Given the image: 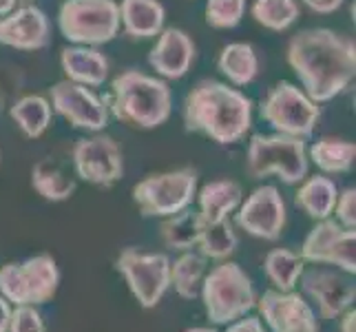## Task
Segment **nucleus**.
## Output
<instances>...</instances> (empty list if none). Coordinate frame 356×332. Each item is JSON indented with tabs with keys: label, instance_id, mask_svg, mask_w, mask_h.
<instances>
[{
	"label": "nucleus",
	"instance_id": "1",
	"mask_svg": "<svg viewBox=\"0 0 356 332\" xmlns=\"http://www.w3.org/2000/svg\"><path fill=\"white\" fill-rule=\"evenodd\" d=\"M286 60L314 104L348 89L356 73V45L332 29H303L288 42Z\"/></svg>",
	"mask_w": 356,
	"mask_h": 332
},
{
	"label": "nucleus",
	"instance_id": "2",
	"mask_svg": "<svg viewBox=\"0 0 356 332\" xmlns=\"http://www.w3.org/2000/svg\"><path fill=\"white\" fill-rule=\"evenodd\" d=\"M184 127L217 144H237L252 127V100L217 80H200L184 100Z\"/></svg>",
	"mask_w": 356,
	"mask_h": 332
},
{
	"label": "nucleus",
	"instance_id": "3",
	"mask_svg": "<svg viewBox=\"0 0 356 332\" xmlns=\"http://www.w3.org/2000/svg\"><path fill=\"white\" fill-rule=\"evenodd\" d=\"M104 104L122 125L149 131L162 127L170 118L173 93L162 78L131 69L120 73L111 82V91L104 95Z\"/></svg>",
	"mask_w": 356,
	"mask_h": 332
},
{
	"label": "nucleus",
	"instance_id": "4",
	"mask_svg": "<svg viewBox=\"0 0 356 332\" xmlns=\"http://www.w3.org/2000/svg\"><path fill=\"white\" fill-rule=\"evenodd\" d=\"M200 297L204 310L213 324L228 326L237 319L245 317L257 303V294L250 277L235 262L215 266L204 277Z\"/></svg>",
	"mask_w": 356,
	"mask_h": 332
},
{
	"label": "nucleus",
	"instance_id": "5",
	"mask_svg": "<svg viewBox=\"0 0 356 332\" xmlns=\"http://www.w3.org/2000/svg\"><path fill=\"white\" fill-rule=\"evenodd\" d=\"M245 173L252 180L277 175L286 184H299L308 177V149L305 142L290 135H252L248 144Z\"/></svg>",
	"mask_w": 356,
	"mask_h": 332
},
{
	"label": "nucleus",
	"instance_id": "6",
	"mask_svg": "<svg viewBox=\"0 0 356 332\" xmlns=\"http://www.w3.org/2000/svg\"><path fill=\"white\" fill-rule=\"evenodd\" d=\"M58 27L69 42L97 47L120 33V5L115 0H65Z\"/></svg>",
	"mask_w": 356,
	"mask_h": 332
},
{
	"label": "nucleus",
	"instance_id": "7",
	"mask_svg": "<svg viewBox=\"0 0 356 332\" xmlns=\"http://www.w3.org/2000/svg\"><path fill=\"white\" fill-rule=\"evenodd\" d=\"M60 270L51 255H35L22 264L0 268V294L14 306H40L54 299Z\"/></svg>",
	"mask_w": 356,
	"mask_h": 332
},
{
	"label": "nucleus",
	"instance_id": "8",
	"mask_svg": "<svg viewBox=\"0 0 356 332\" xmlns=\"http://www.w3.org/2000/svg\"><path fill=\"white\" fill-rule=\"evenodd\" d=\"M197 195V171L186 166L149 175L133 187V202L144 217H170L188 208Z\"/></svg>",
	"mask_w": 356,
	"mask_h": 332
},
{
	"label": "nucleus",
	"instance_id": "9",
	"mask_svg": "<svg viewBox=\"0 0 356 332\" xmlns=\"http://www.w3.org/2000/svg\"><path fill=\"white\" fill-rule=\"evenodd\" d=\"M318 116H321L318 104H314L299 87L290 82L275 84L261 102V118L277 133L290 135V138H310Z\"/></svg>",
	"mask_w": 356,
	"mask_h": 332
},
{
	"label": "nucleus",
	"instance_id": "10",
	"mask_svg": "<svg viewBox=\"0 0 356 332\" xmlns=\"http://www.w3.org/2000/svg\"><path fill=\"white\" fill-rule=\"evenodd\" d=\"M118 270L129 284L135 301L146 310L155 308L170 286V260L164 253L124 248L118 257Z\"/></svg>",
	"mask_w": 356,
	"mask_h": 332
},
{
	"label": "nucleus",
	"instance_id": "11",
	"mask_svg": "<svg viewBox=\"0 0 356 332\" xmlns=\"http://www.w3.org/2000/svg\"><path fill=\"white\" fill-rule=\"evenodd\" d=\"M301 260L310 264L334 266L356 275V232L339 226L334 219H321L301 246Z\"/></svg>",
	"mask_w": 356,
	"mask_h": 332
},
{
	"label": "nucleus",
	"instance_id": "12",
	"mask_svg": "<svg viewBox=\"0 0 356 332\" xmlns=\"http://www.w3.org/2000/svg\"><path fill=\"white\" fill-rule=\"evenodd\" d=\"M71 157L78 177L95 187H113L124 175V155L111 135L78 140Z\"/></svg>",
	"mask_w": 356,
	"mask_h": 332
},
{
	"label": "nucleus",
	"instance_id": "13",
	"mask_svg": "<svg viewBox=\"0 0 356 332\" xmlns=\"http://www.w3.org/2000/svg\"><path fill=\"white\" fill-rule=\"evenodd\" d=\"M235 221L252 237L277 242L286 228V202L277 187L266 184L254 189L248 200L239 204Z\"/></svg>",
	"mask_w": 356,
	"mask_h": 332
},
{
	"label": "nucleus",
	"instance_id": "14",
	"mask_svg": "<svg viewBox=\"0 0 356 332\" xmlns=\"http://www.w3.org/2000/svg\"><path fill=\"white\" fill-rule=\"evenodd\" d=\"M51 109L63 116L71 127L102 131L108 125V109L104 100H100L84 84L60 80L51 87Z\"/></svg>",
	"mask_w": 356,
	"mask_h": 332
},
{
	"label": "nucleus",
	"instance_id": "15",
	"mask_svg": "<svg viewBox=\"0 0 356 332\" xmlns=\"http://www.w3.org/2000/svg\"><path fill=\"white\" fill-rule=\"evenodd\" d=\"M301 284L305 294L316 301L318 315L323 319H339L356 299V286L352 275L343 270L310 268L301 273Z\"/></svg>",
	"mask_w": 356,
	"mask_h": 332
},
{
	"label": "nucleus",
	"instance_id": "16",
	"mask_svg": "<svg viewBox=\"0 0 356 332\" xmlns=\"http://www.w3.org/2000/svg\"><path fill=\"white\" fill-rule=\"evenodd\" d=\"M254 306L259 308L270 332H318L312 306L299 292L266 290Z\"/></svg>",
	"mask_w": 356,
	"mask_h": 332
},
{
	"label": "nucleus",
	"instance_id": "17",
	"mask_svg": "<svg viewBox=\"0 0 356 332\" xmlns=\"http://www.w3.org/2000/svg\"><path fill=\"white\" fill-rule=\"evenodd\" d=\"M49 40H51L49 18L35 5H22L0 18V45L20 52H38L49 45Z\"/></svg>",
	"mask_w": 356,
	"mask_h": 332
},
{
	"label": "nucleus",
	"instance_id": "18",
	"mask_svg": "<svg viewBox=\"0 0 356 332\" xmlns=\"http://www.w3.org/2000/svg\"><path fill=\"white\" fill-rule=\"evenodd\" d=\"M195 63V42L193 38L177 27L159 31V38L149 54V65L157 76L166 80H179L191 71Z\"/></svg>",
	"mask_w": 356,
	"mask_h": 332
},
{
	"label": "nucleus",
	"instance_id": "19",
	"mask_svg": "<svg viewBox=\"0 0 356 332\" xmlns=\"http://www.w3.org/2000/svg\"><path fill=\"white\" fill-rule=\"evenodd\" d=\"M166 11L159 0H122L120 27L135 40L155 38L164 29Z\"/></svg>",
	"mask_w": 356,
	"mask_h": 332
},
{
	"label": "nucleus",
	"instance_id": "20",
	"mask_svg": "<svg viewBox=\"0 0 356 332\" xmlns=\"http://www.w3.org/2000/svg\"><path fill=\"white\" fill-rule=\"evenodd\" d=\"M60 65L67 80L84 87H102L108 78V60L104 54L91 47H67L60 54Z\"/></svg>",
	"mask_w": 356,
	"mask_h": 332
},
{
	"label": "nucleus",
	"instance_id": "21",
	"mask_svg": "<svg viewBox=\"0 0 356 332\" xmlns=\"http://www.w3.org/2000/svg\"><path fill=\"white\" fill-rule=\"evenodd\" d=\"M243 200V189L235 180H215L208 182L200 191V215L204 221H222L235 213Z\"/></svg>",
	"mask_w": 356,
	"mask_h": 332
},
{
	"label": "nucleus",
	"instance_id": "22",
	"mask_svg": "<svg viewBox=\"0 0 356 332\" xmlns=\"http://www.w3.org/2000/svg\"><path fill=\"white\" fill-rule=\"evenodd\" d=\"M337 198H339L337 184L325 175H314V177L303 180L297 198H294V204H297L303 213H308V217L321 221L332 215Z\"/></svg>",
	"mask_w": 356,
	"mask_h": 332
},
{
	"label": "nucleus",
	"instance_id": "23",
	"mask_svg": "<svg viewBox=\"0 0 356 332\" xmlns=\"http://www.w3.org/2000/svg\"><path fill=\"white\" fill-rule=\"evenodd\" d=\"M217 69L232 82L235 87L250 84L259 73V58L254 47L248 42H230L222 49L217 58Z\"/></svg>",
	"mask_w": 356,
	"mask_h": 332
},
{
	"label": "nucleus",
	"instance_id": "24",
	"mask_svg": "<svg viewBox=\"0 0 356 332\" xmlns=\"http://www.w3.org/2000/svg\"><path fill=\"white\" fill-rule=\"evenodd\" d=\"M31 184L35 193L44 198L47 202H65L76 193V180H73L63 164L56 159L47 157L40 159L31 171Z\"/></svg>",
	"mask_w": 356,
	"mask_h": 332
},
{
	"label": "nucleus",
	"instance_id": "25",
	"mask_svg": "<svg viewBox=\"0 0 356 332\" xmlns=\"http://www.w3.org/2000/svg\"><path fill=\"white\" fill-rule=\"evenodd\" d=\"M202 228H204V219L200 211L184 208V211L175 215L164 217V224L159 228V232H162V242L166 248L184 253V251H193L200 244Z\"/></svg>",
	"mask_w": 356,
	"mask_h": 332
},
{
	"label": "nucleus",
	"instance_id": "26",
	"mask_svg": "<svg viewBox=\"0 0 356 332\" xmlns=\"http://www.w3.org/2000/svg\"><path fill=\"white\" fill-rule=\"evenodd\" d=\"M208 260L202 253L184 251L175 262H170V286L181 299H197L202 292V284L206 277Z\"/></svg>",
	"mask_w": 356,
	"mask_h": 332
},
{
	"label": "nucleus",
	"instance_id": "27",
	"mask_svg": "<svg viewBox=\"0 0 356 332\" xmlns=\"http://www.w3.org/2000/svg\"><path fill=\"white\" fill-rule=\"evenodd\" d=\"M51 102L42 95H22L20 100L9 109L11 120L16 122L18 129L27 135V138L35 140L49 129L51 125Z\"/></svg>",
	"mask_w": 356,
	"mask_h": 332
},
{
	"label": "nucleus",
	"instance_id": "28",
	"mask_svg": "<svg viewBox=\"0 0 356 332\" xmlns=\"http://www.w3.org/2000/svg\"><path fill=\"white\" fill-rule=\"evenodd\" d=\"M356 144L339 138H321L312 144L310 159L323 173H348L354 166Z\"/></svg>",
	"mask_w": 356,
	"mask_h": 332
},
{
	"label": "nucleus",
	"instance_id": "29",
	"mask_svg": "<svg viewBox=\"0 0 356 332\" xmlns=\"http://www.w3.org/2000/svg\"><path fill=\"white\" fill-rule=\"evenodd\" d=\"M305 262L301 260V255L292 253L288 248H275L266 255V275L273 281L275 290L281 292H290L294 290V286L299 284V277L303 273Z\"/></svg>",
	"mask_w": 356,
	"mask_h": 332
},
{
	"label": "nucleus",
	"instance_id": "30",
	"mask_svg": "<svg viewBox=\"0 0 356 332\" xmlns=\"http://www.w3.org/2000/svg\"><path fill=\"white\" fill-rule=\"evenodd\" d=\"M237 232L232 228L230 219H222V221H204L202 228V237H200V253L206 257V260H217L224 262L228 257L237 251Z\"/></svg>",
	"mask_w": 356,
	"mask_h": 332
},
{
	"label": "nucleus",
	"instance_id": "31",
	"mask_svg": "<svg viewBox=\"0 0 356 332\" xmlns=\"http://www.w3.org/2000/svg\"><path fill=\"white\" fill-rule=\"evenodd\" d=\"M252 18L270 31H286L299 18L297 0H254Z\"/></svg>",
	"mask_w": 356,
	"mask_h": 332
},
{
	"label": "nucleus",
	"instance_id": "32",
	"mask_svg": "<svg viewBox=\"0 0 356 332\" xmlns=\"http://www.w3.org/2000/svg\"><path fill=\"white\" fill-rule=\"evenodd\" d=\"M245 0H208L206 22L213 29H232L243 18Z\"/></svg>",
	"mask_w": 356,
	"mask_h": 332
},
{
	"label": "nucleus",
	"instance_id": "33",
	"mask_svg": "<svg viewBox=\"0 0 356 332\" xmlns=\"http://www.w3.org/2000/svg\"><path fill=\"white\" fill-rule=\"evenodd\" d=\"M7 332H44V322L35 306H16L11 310Z\"/></svg>",
	"mask_w": 356,
	"mask_h": 332
},
{
	"label": "nucleus",
	"instance_id": "34",
	"mask_svg": "<svg viewBox=\"0 0 356 332\" xmlns=\"http://www.w3.org/2000/svg\"><path fill=\"white\" fill-rule=\"evenodd\" d=\"M332 213L337 215L339 226L348 230L356 228V189H346L343 193H339Z\"/></svg>",
	"mask_w": 356,
	"mask_h": 332
},
{
	"label": "nucleus",
	"instance_id": "35",
	"mask_svg": "<svg viewBox=\"0 0 356 332\" xmlns=\"http://www.w3.org/2000/svg\"><path fill=\"white\" fill-rule=\"evenodd\" d=\"M226 332H266L259 317H241L237 322L228 324Z\"/></svg>",
	"mask_w": 356,
	"mask_h": 332
},
{
	"label": "nucleus",
	"instance_id": "36",
	"mask_svg": "<svg viewBox=\"0 0 356 332\" xmlns=\"http://www.w3.org/2000/svg\"><path fill=\"white\" fill-rule=\"evenodd\" d=\"M303 5L314 14H334V11L343 5V0H303Z\"/></svg>",
	"mask_w": 356,
	"mask_h": 332
},
{
	"label": "nucleus",
	"instance_id": "37",
	"mask_svg": "<svg viewBox=\"0 0 356 332\" xmlns=\"http://www.w3.org/2000/svg\"><path fill=\"white\" fill-rule=\"evenodd\" d=\"M341 332H356V310L348 308L341 315Z\"/></svg>",
	"mask_w": 356,
	"mask_h": 332
},
{
	"label": "nucleus",
	"instance_id": "38",
	"mask_svg": "<svg viewBox=\"0 0 356 332\" xmlns=\"http://www.w3.org/2000/svg\"><path fill=\"white\" fill-rule=\"evenodd\" d=\"M9 317H11V306H9V301L3 297V294H0V332H7Z\"/></svg>",
	"mask_w": 356,
	"mask_h": 332
},
{
	"label": "nucleus",
	"instance_id": "39",
	"mask_svg": "<svg viewBox=\"0 0 356 332\" xmlns=\"http://www.w3.org/2000/svg\"><path fill=\"white\" fill-rule=\"evenodd\" d=\"M18 7H20V0H0V18L11 14V11Z\"/></svg>",
	"mask_w": 356,
	"mask_h": 332
},
{
	"label": "nucleus",
	"instance_id": "40",
	"mask_svg": "<svg viewBox=\"0 0 356 332\" xmlns=\"http://www.w3.org/2000/svg\"><path fill=\"white\" fill-rule=\"evenodd\" d=\"M186 332H217V330L215 328H191Z\"/></svg>",
	"mask_w": 356,
	"mask_h": 332
},
{
	"label": "nucleus",
	"instance_id": "41",
	"mask_svg": "<svg viewBox=\"0 0 356 332\" xmlns=\"http://www.w3.org/2000/svg\"><path fill=\"white\" fill-rule=\"evenodd\" d=\"M22 5H33V0H20V7Z\"/></svg>",
	"mask_w": 356,
	"mask_h": 332
}]
</instances>
